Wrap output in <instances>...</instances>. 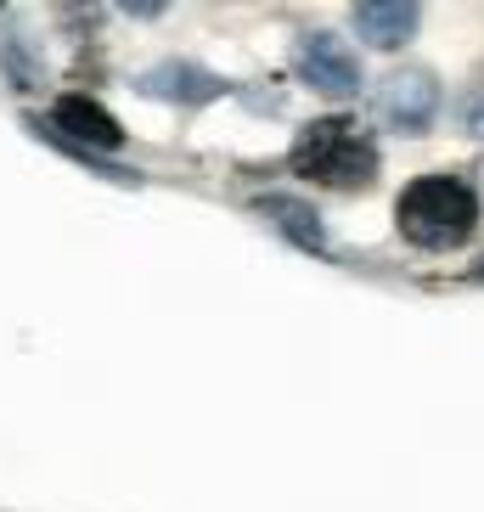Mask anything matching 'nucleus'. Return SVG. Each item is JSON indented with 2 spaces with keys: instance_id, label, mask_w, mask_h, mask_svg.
<instances>
[{
  "instance_id": "nucleus-1",
  "label": "nucleus",
  "mask_w": 484,
  "mask_h": 512,
  "mask_svg": "<svg viewBox=\"0 0 484 512\" xmlns=\"http://www.w3.org/2000/svg\"><path fill=\"white\" fill-rule=\"evenodd\" d=\"M288 169L316 186H333V192H361L378 175V147L355 119H316L293 136Z\"/></svg>"
},
{
  "instance_id": "nucleus-2",
  "label": "nucleus",
  "mask_w": 484,
  "mask_h": 512,
  "mask_svg": "<svg viewBox=\"0 0 484 512\" xmlns=\"http://www.w3.org/2000/svg\"><path fill=\"white\" fill-rule=\"evenodd\" d=\"M394 226H400L406 242H417V248H456V242H468L473 226H479V197H473L468 181H456V175H423V181H411L400 192Z\"/></svg>"
},
{
  "instance_id": "nucleus-3",
  "label": "nucleus",
  "mask_w": 484,
  "mask_h": 512,
  "mask_svg": "<svg viewBox=\"0 0 484 512\" xmlns=\"http://www.w3.org/2000/svg\"><path fill=\"white\" fill-rule=\"evenodd\" d=\"M293 74L321 96H355L361 91V62H355V51L327 29H304L299 40H293Z\"/></svg>"
},
{
  "instance_id": "nucleus-4",
  "label": "nucleus",
  "mask_w": 484,
  "mask_h": 512,
  "mask_svg": "<svg viewBox=\"0 0 484 512\" xmlns=\"http://www.w3.org/2000/svg\"><path fill=\"white\" fill-rule=\"evenodd\" d=\"M434 107H439V85H434L428 74H417V68H406V74H389V79L378 85V96H372V113H378L389 130H406V136L428 130Z\"/></svg>"
},
{
  "instance_id": "nucleus-5",
  "label": "nucleus",
  "mask_w": 484,
  "mask_h": 512,
  "mask_svg": "<svg viewBox=\"0 0 484 512\" xmlns=\"http://www.w3.org/2000/svg\"><path fill=\"white\" fill-rule=\"evenodd\" d=\"M46 130L62 141H74L79 152H119L124 147V124L102 102H91V96H57Z\"/></svg>"
},
{
  "instance_id": "nucleus-6",
  "label": "nucleus",
  "mask_w": 484,
  "mask_h": 512,
  "mask_svg": "<svg viewBox=\"0 0 484 512\" xmlns=\"http://www.w3.org/2000/svg\"><path fill=\"white\" fill-rule=\"evenodd\" d=\"M136 85H141V96H158V102H175V107H203L214 96H226V79L197 68V62H158Z\"/></svg>"
},
{
  "instance_id": "nucleus-7",
  "label": "nucleus",
  "mask_w": 484,
  "mask_h": 512,
  "mask_svg": "<svg viewBox=\"0 0 484 512\" xmlns=\"http://www.w3.org/2000/svg\"><path fill=\"white\" fill-rule=\"evenodd\" d=\"M355 34L378 51L406 46L417 34V6L411 0H366V6H355Z\"/></svg>"
},
{
  "instance_id": "nucleus-8",
  "label": "nucleus",
  "mask_w": 484,
  "mask_h": 512,
  "mask_svg": "<svg viewBox=\"0 0 484 512\" xmlns=\"http://www.w3.org/2000/svg\"><path fill=\"white\" fill-rule=\"evenodd\" d=\"M259 214H271V220L288 231L299 248H321V242H327V231H321L316 209H304V203H293V197H265V203H259Z\"/></svg>"
},
{
  "instance_id": "nucleus-9",
  "label": "nucleus",
  "mask_w": 484,
  "mask_h": 512,
  "mask_svg": "<svg viewBox=\"0 0 484 512\" xmlns=\"http://www.w3.org/2000/svg\"><path fill=\"white\" fill-rule=\"evenodd\" d=\"M473 276H479V282H484V265H479V271H473Z\"/></svg>"
}]
</instances>
